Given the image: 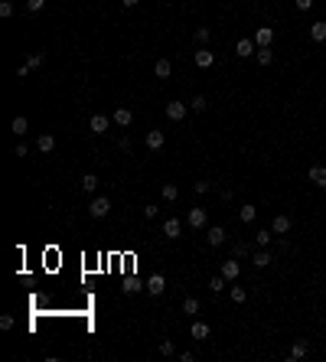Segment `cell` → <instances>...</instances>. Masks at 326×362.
<instances>
[{
  "mask_svg": "<svg viewBox=\"0 0 326 362\" xmlns=\"http://www.w3.org/2000/svg\"><path fill=\"white\" fill-rule=\"evenodd\" d=\"M186 225H189V228H196V232H199V228H206V225H209V212H206L203 206L189 209V215H186Z\"/></svg>",
  "mask_w": 326,
  "mask_h": 362,
  "instance_id": "1",
  "label": "cell"
},
{
  "mask_svg": "<svg viewBox=\"0 0 326 362\" xmlns=\"http://www.w3.org/2000/svg\"><path fill=\"white\" fill-rule=\"evenodd\" d=\"M219 274L225 277L228 284H235V281H238V277H241V264H238V258H228V261H222Z\"/></svg>",
  "mask_w": 326,
  "mask_h": 362,
  "instance_id": "2",
  "label": "cell"
},
{
  "mask_svg": "<svg viewBox=\"0 0 326 362\" xmlns=\"http://www.w3.org/2000/svg\"><path fill=\"white\" fill-rule=\"evenodd\" d=\"M108 212H111V199L108 196H95L92 206H88V215H92V219H105Z\"/></svg>",
  "mask_w": 326,
  "mask_h": 362,
  "instance_id": "3",
  "label": "cell"
},
{
  "mask_svg": "<svg viewBox=\"0 0 326 362\" xmlns=\"http://www.w3.org/2000/svg\"><path fill=\"white\" fill-rule=\"evenodd\" d=\"M186 114H189V104L186 101H170L166 104V117H170V121H186Z\"/></svg>",
  "mask_w": 326,
  "mask_h": 362,
  "instance_id": "4",
  "label": "cell"
},
{
  "mask_svg": "<svg viewBox=\"0 0 326 362\" xmlns=\"http://www.w3.org/2000/svg\"><path fill=\"white\" fill-rule=\"evenodd\" d=\"M206 238H209L212 248H219V245H225V242H228V232L222 225H209V228H206Z\"/></svg>",
  "mask_w": 326,
  "mask_h": 362,
  "instance_id": "5",
  "label": "cell"
},
{
  "mask_svg": "<svg viewBox=\"0 0 326 362\" xmlns=\"http://www.w3.org/2000/svg\"><path fill=\"white\" fill-rule=\"evenodd\" d=\"M271 43H274V30L271 26H258V30H254V46L265 49V46H271Z\"/></svg>",
  "mask_w": 326,
  "mask_h": 362,
  "instance_id": "6",
  "label": "cell"
},
{
  "mask_svg": "<svg viewBox=\"0 0 326 362\" xmlns=\"http://www.w3.org/2000/svg\"><path fill=\"white\" fill-rule=\"evenodd\" d=\"M111 121H114L117 128H131V124H134V111H131V108H114Z\"/></svg>",
  "mask_w": 326,
  "mask_h": 362,
  "instance_id": "7",
  "label": "cell"
},
{
  "mask_svg": "<svg viewBox=\"0 0 326 362\" xmlns=\"http://www.w3.org/2000/svg\"><path fill=\"white\" fill-rule=\"evenodd\" d=\"M254 52H258L254 39H238V43H235V55H238V59H251Z\"/></svg>",
  "mask_w": 326,
  "mask_h": 362,
  "instance_id": "8",
  "label": "cell"
},
{
  "mask_svg": "<svg viewBox=\"0 0 326 362\" xmlns=\"http://www.w3.org/2000/svg\"><path fill=\"white\" fill-rule=\"evenodd\" d=\"M290 225H294V222H290V215H284V212L271 219V232H274V235H287Z\"/></svg>",
  "mask_w": 326,
  "mask_h": 362,
  "instance_id": "9",
  "label": "cell"
},
{
  "mask_svg": "<svg viewBox=\"0 0 326 362\" xmlns=\"http://www.w3.org/2000/svg\"><path fill=\"white\" fill-rule=\"evenodd\" d=\"M88 128H92L95 134H105V131L111 128V117L108 114H92V117H88Z\"/></svg>",
  "mask_w": 326,
  "mask_h": 362,
  "instance_id": "10",
  "label": "cell"
},
{
  "mask_svg": "<svg viewBox=\"0 0 326 362\" xmlns=\"http://www.w3.org/2000/svg\"><path fill=\"white\" fill-rule=\"evenodd\" d=\"M192 62H196L199 69H212V66H216V52H209V49L203 46V49H199L196 55H192Z\"/></svg>",
  "mask_w": 326,
  "mask_h": 362,
  "instance_id": "11",
  "label": "cell"
},
{
  "mask_svg": "<svg viewBox=\"0 0 326 362\" xmlns=\"http://www.w3.org/2000/svg\"><path fill=\"white\" fill-rule=\"evenodd\" d=\"M147 290H150V297H160L163 290H166V277H163V274H150Z\"/></svg>",
  "mask_w": 326,
  "mask_h": 362,
  "instance_id": "12",
  "label": "cell"
},
{
  "mask_svg": "<svg viewBox=\"0 0 326 362\" xmlns=\"http://www.w3.org/2000/svg\"><path fill=\"white\" fill-rule=\"evenodd\" d=\"M163 235L166 238H179V235H183V222L179 219H163Z\"/></svg>",
  "mask_w": 326,
  "mask_h": 362,
  "instance_id": "13",
  "label": "cell"
},
{
  "mask_svg": "<svg viewBox=\"0 0 326 362\" xmlns=\"http://www.w3.org/2000/svg\"><path fill=\"white\" fill-rule=\"evenodd\" d=\"M163 144H166V137H163V131H147V150H163Z\"/></svg>",
  "mask_w": 326,
  "mask_h": 362,
  "instance_id": "14",
  "label": "cell"
},
{
  "mask_svg": "<svg viewBox=\"0 0 326 362\" xmlns=\"http://www.w3.org/2000/svg\"><path fill=\"white\" fill-rule=\"evenodd\" d=\"M307 352H310V343H307V339H297V343L294 346H290V362H297V359H303V356H307Z\"/></svg>",
  "mask_w": 326,
  "mask_h": 362,
  "instance_id": "15",
  "label": "cell"
},
{
  "mask_svg": "<svg viewBox=\"0 0 326 362\" xmlns=\"http://www.w3.org/2000/svg\"><path fill=\"white\" fill-rule=\"evenodd\" d=\"M271 261H274V258H271V252H268V248H258V252H251V264H254V268H268Z\"/></svg>",
  "mask_w": 326,
  "mask_h": 362,
  "instance_id": "16",
  "label": "cell"
},
{
  "mask_svg": "<svg viewBox=\"0 0 326 362\" xmlns=\"http://www.w3.org/2000/svg\"><path fill=\"white\" fill-rule=\"evenodd\" d=\"M189 333H192V339H199V343H203V339H209V333H212V330H209V323H206V320H196Z\"/></svg>",
  "mask_w": 326,
  "mask_h": 362,
  "instance_id": "17",
  "label": "cell"
},
{
  "mask_svg": "<svg viewBox=\"0 0 326 362\" xmlns=\"http://www.w3.org/2000/svg\"><path fill=\"white\" fill-rule=\"evenodd\" d=\"M271 242H274V232H271V228H258V232H254V245H258V248H268Z\"/></svg>",
  "mask_w": 326,
  "mask_h": 362,
  "instance_id": "18",
  "label": "cell"
},
{
  "mask_svg": "<svg viewBox=\"0 0 326 362\" xmlns=\"http://www.w3.org/2000/svg\"><path fill=\"white\" fill-rule=\"evenodd\" d=\"M10 131H13V134H17V137H23L26 131H30V121H26L23 114H17V117H13V121H10Z\"/></svg>",
  "mask_w": 326,
  "mask_h": 362,
  "instance_id": "19",
  "label": "cell"
},
{
  "mask_svg": "<svg viewBox=\"0 0 326 362\" xmlns=\"http://www.w3.org/2000/svg\"><path fill=\"white\" fill-rule=\"evenodd\" d=\"M310 183L313 186H326V166H310Z\"/></svg>",
  "mask_w": 326,
  "mask_h": 362,
  "instance_id": "20",
  "label": "cell"
},
{
  "mask_svg": "<svg viewBox=\"0 0 326 362\" xmlns=\"http://www.w3.org/2000/svg\"><path fill=\"white\" fill-rule=\"evenodd\" d=\"M254 215H258V209H254L251 203H245V206L238 209V219L245 222V225H251V222H254Z\"/></svg>",
  "mask_w": 326,
  "mask_h": 362,
  "instance_id": "21",
  "label": "cell"
},
{
  "mask_svg": "<svg viewBox=\"0 0 326 362\" xmlns=\"http://www.w3.org/2000/svg\"><path fill=\"white\" fill-rule=\"evenodd\" d=\"M310 39H313V43H323L326 39V23L323 20H316V23L310 26Z\"/></svg>",
  "mask_w": 326,
  "mask_h": 362,
  "instance_id": "22",
  "label": "cell"
},
{
  "mask_svg": "<svg viewBox=\"0 0 326 362\" xmlns=\"http://www.w3.org/2000/svg\"><path fill=\"white\" fill-rule=\"evenodd\" d=\"M154 75H157V79H170V75H173L170 59H160V62H157V66H154Z\"/></svg>",
  "mask_w": 326,
  "mask_h": 362,
  "instance_id": "23",
  "label": "cell"
},
{
  "mask_svg": "<svg viewBox=\"0 0 326 362\" xmlns=\"http://www.w3.org/2000/svg\"><path fill=\"white\" fill-rule=\"evenodd\" d=\"M36 147L43 150V154H52V150H55V137H52V134H39Z\"/></svg>",
  "mask_w": 326,
  "mask_h": 362,
  "instance_id": "24",
  "label": "cell"
},
{
  "mask_svg": "<svg viewBox=\"0 0 326 362\" xmlns=\"http://www.w3.org/2000/svg\"><path fill=\"white\" fill-rule=\"evenodd\" d=\"M79 186H82V190H85V193H98V176H95V173H85Z\"/></svg>",
  "mask_w": 326,
  "mask_h": 362,
  "instance_id": "25",
  "label": "cell"
},
{
  "mask_svg": "<svg viewBox=\"0 0 326 362\" xmlns=\"http://www.w3.org/2000/svg\"><path fill=\"white\" fill-rule=\"evenodd\" d=\"M137 290H147V284H141L137 277H124V294H137Z\"/></svg>",
  "mask_w": 326,
  "mask_h": 362,
  "instance_id": "26",
  "label": "cell"
},
{
  "mask_svg": "<svg viewBox=\"0 0 326 362\" xmlns=\"http://www.w3.org/2000/svg\"><path fill=\"white\" fill-rule=\"evenodd\" d=\"M254 59H258V66H271V59H274L271 46H265V49H258V52H254Z\"/></svg>",
  "mask_w": 326,
  "mask_h": 362,
  "instance_id": "27",
  "label": "cell"
},
{
  "mask_svg": "<svg viewBox=\"0 0 326 362\" xmlns=\"http://www.w3.org/2000/svg\"><path fill=\"white\" fill-rule=\"evenodd\" d=\"M163 199H166V203H176V199H179V186L176 183H166L163 186Z\"/></svg>",
  "mask_w": 326,
  "mask_h": 362,
  "instance_id": "28",
  "label": "cell"
},
{
  "mask_svg": "<svg viewBox=\"0 0 326 362\" xmlns=\"http://www.w3.org/2000/svg\"><path fill=\"white\" fill-rule=\"evenodd\" d=\"M183 313H186V317H196V313H199V300H196V297H186V300H183Z\"/></svg>",
  "mask_w": 326,
  "mask_h": 362,
  "instance_id": "29",
  "label": "cell"
},
{
  "mask_svg": "<svg viewBox=\"0 0 326 362\" xmlns=\"http://www.w3.org/2000/svg\"><path fill=\"white\" fill-rule=\"evenodd\" d=\"M228 287V281H225V277H222V274H216V277H212V281H209V290H212V294H222V290H225Z\"/></svg>",
  "mask_w": 326,
  "mask_h": 362,
  "instance_id": "30",
  "label": "cell"
},
{
  "mask_svg": "<svg viewBox=\"0 0 326 362\" xmlns=\"http://www.w3.org/2000/svg\"><path fill=\"white\" fill-rule=\"evenodd\" d=\"M228 297H232L235 304H245L248 300V290L245 287H228Z\"/></svg>",
  "mask_w": 326,
  "mask_h": 362,
  "instance_id": "31",
  "label": "cell"
},
{
  "mask_svg": "<svg viewBox=\"0 0 326 362\" xmlns=\"http://www.w3.org/2000/svg\"><path fill=\"white\" fill-rule=\"evenodd\" d=\"M43 62H46V52H30V55H26V66H30V69H39Z\"/></svg>",
  "mask_w": 326,
  "mask_h": 362,
  "instance_id": "32",
  "label": "cell"
},
{
  "mask_svg": "<svg viewBox=\"0 0 326 362\" xmlns=\"http://www.w3.org/2000/svg\"><path fill=\"white\" fill-rule=\"evenodd\" d=\"M206 108H209V101H206V98H203V95H196V98H192V101H189V111H196V114H203V111H206Z\"/></svg>",
  "mask_w": 326,
  "mask_h": 362,
  "instance_id": "33",
  "label": "cell"
},
{
  "mask_svg": "<svg viewBox=\"0 0 326 362\" xmlns=\"http://www.w3.org/2000/svg\"><path fill=\"white\" fill-rule=\"evenodd\" d=\"M232 255H235V258H245V255H251V245H248V242H235Z\"/></svg>",
  "mask_w": 326,
  "mask_h": 362,
  "instance_id": "34",
  "label": "cell"
},
{
  "mask_svg": "<svg viewBox=\"0 0 326 362\" xmlns=\"http://www.w3.org/2000/svg\"><path fill=\"white\" fill-rule=\"evenodd\" d=\"M209 36H212V33H209V26H199V30H196V43H199V46H206V43H209Z\"/></svg>",
  "mask_w": 326,
  "mask_h": 362,
  "instance_id": "35",
  "label": "cell"
},
{
  "mask_svg": "<svg viewBox=\"0 0 326 362\" xmlns=\"http://www.w3.org/2000/svg\"><path fill=\"white\" fill-rule=\"evenodd\" d=\"M192 190H196V196H206V193L212 190V183L209 179H199V183H192Z\"/></svg>",
  "mask_w": 326,
  "mask_h": 362,
  "instance_id": "36",
  "label": "cell"
},
{
  "mask_svg": "<svg viewBox=\"0 0 326 362\" xmlns=\"http://www.w3.org/2000/svg\"><path fill=\"white\" fill-rule=\"evenodd\" d=\"M0 17H13V0H0Z\"/></svg>",
  "mask_w": 326,
  "mask_h": 362,
  "instance_id": "37",
  "label": "cell"
},
{
  "mask_svg": "<svg viewBox=\"0 0 326 362\" xmlns=\"http://www.w3.org/2000/svg\"><path fill=\"white\" fill-rule=\"evenodd\" d=\"M219 199H222V203H232V199H235V190H232V186H222V190H219Z\"/></svg>",
  "mask_w": 326,
  "mask_h": 362,
  "instance_id": "38",
  "label": "cell"
},
{
  "mask_svg": "<svg viewBox=\"0 0 326 362\" xmlns=\"http://www.w3.org/2000/svg\"><path fill=\"white\" fill-rule=\"evenodd\" d=\"M160 352H163V356H176V346H173V339H163V343H160Z\"/></svg>",
  "mask_w": 326,
  "mask_h": 362,
  "instance_id": "39",
  "label": "cell"
},
{
  "mask_svg": "<svg viewBox=\"0 0 326 362\" xmlns=\"http://www.w3.org/2000/svg\"><path fill=\"white\" fill-rule=\"evenodd\" d=\"M43 7H46V0H26V10L30 13H39Z\"/></svg>",
  "mask_w": 326,
  "mask_h": 362,
  "instance_id": "40",
  "label": "cell"
},
{
  "mask_svg": "<svg viewBox=\"0 0 326 362\" xmlns=\"http://www.w3.org/2000/svg\"><path fill=\"white\" fill-rule=\"evenodd\" d=\"M117 147H121V150H124V154H131V147H134V144H131V137H127V134H124V137H121V141H117Z\"/></svg>",
  "mask_w": 326,
  "mask_h": 362,
  "instance_id": "41",
  "label": "cell"
},
{
  "mask_svg": "<svg viewBox=\"0 0 326 362\" xmlns=\"http://www.w3.org/2000/svg\"><path fill=\"white\" fill-rule=\"evenodd\" d=\"M157 212H160V209H157V206H144V219H157Z\"/></svg>",
  "mask_w": 326,
  "mask_h": 362,
  "instance_id": "42",
  "label": "cell"
},
{
  "mask_svg": "<svg viewBox=\"0 0 326 362\" xmlns=\"http://www.w3.org/2000/svg\"><path fill=\"white\" fill-rule=\"evenodd\" d=\"M10 326H13V317H10V313H4V317H0V330H10Z\"/></svg>",
  "mask_w": 326,
  "mask_h": 362,
  "instance_id": "43",
  "label": "cell"
},
{
  "mask_svg": "<svg viewBox=\"0 0 326 362\" xmlns=\"http://www.w3.org/2000/svg\"><path fill=\"white\" fill-rule=\"evenodd\" d=\"M30 72H33V69L26 66V62H23V66H17V79H26V75H30Z\"/></svg>",
  "mask_w": 326,
  "mask_h": 362,
  "instance_id": "44",
  "label": "cell"
},
{
  "mask_svg": "<svg viewBox=\"0 0 326 362\" xmlns=\"http://www.w3.org/2000/svg\"><path fill=\"white\" fill-rule=\"evenodd\" d=\"M192 359H196V352H192V349H183V352H179V362H192Z\"/></svg>",
  "mask_w": 326,
  "mask_h": 362,
  "instance_id": "45",
  "label": "cell"
},
{
  "mask_svg": "<svg viewBox=\"0 0 326 362\" xmlns=\"http://www.w3.org/2000/svg\"><path fill=\"white\" fill-rule=\"evenodd\" d=\"M294 7H297V10H310V7H313V0H294Z\"/></svg>",
  "mask_w": 326,
  "mask_h": 362,
  "instance_id": "46",
  "label": "cell"
},
{
  "mask_svg": "<svg viewBox=\"0 0 326 362\" xmlns=\"http://www.w3.org/2000/svg\"><path fill=\"white\" fill-rule=\"evenodd\" d=\"M26 154H30V150H26L23 144H17V147H13V157H26Z\"/></svg>",
  "mask_w": 326,
  "mask_h": 362,
  "instance_id": "47",
  "label": "cell"
},
{
  "mask_svg": "<svg viewBox=\"0 0 326 362\" xmlns=\"http://www.w3.org/2000/svg\"><path fill=\"white\" fill-rule=\"evenodd\" d=\"M137 4H141V0H124V7H137Z\"/></svg>",
  "mask_w": 326,
  "mask_h": 362,
  "instance_id": "48",
  "label": "cell"
}]
</instances>
